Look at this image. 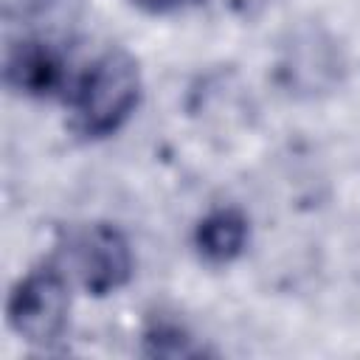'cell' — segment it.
I'll list each match as a JSON object with an SVG mask.
<instances>
[{
  "mask_svg": "<svg viewBox=\"0 0 360 360\" xmlns=\"http://www.w3.org/2000/svg\"><path fill=\"white\" fill-rule=\"evenodd\" d=\"M138 98V62L121 48L104 51L68 84L70 127L82 138H107L129 121Z\"/></svg>",
  "mask_w": 360,
  "mask_h": 360,
  "instance_id": "cell-1",
  "label": "cell"
},
{
  "mask_svg": "<svg viewBox=\"0 0 360 360\" xmlns=\"http://www.w3.org/2000/svg\"><path fill=\"white\" fill-rule=\"evenodd\" d=\"M70 312L68 273L56 264L31 270L8 295V323L28 343H53Z\"/></svg>",
  "mask_w": 360,
  "mask_h": 360,
  "instance_id": "cell-2",
  "label": "cell"
},
{
  "mask_svg": "<svg viewBox=\"0 0 360 360\" xmlns=\"http://www.w3.org/2000/svg\"><path fill=\"white\" fill-rule=\"evenodd\" d=\"M68 273L90 295H110L132 276V250L127 236L107 222L87 225L68 248Z\"/></svg>",
  "mask_w": 360,
  "mask_h": 360,
  "instance_id": "cell-3",
  "label": "cell"
},
{
  "mask_svg": "<svg viewBox=\"0 0 360 360\" xmlns=\"http://www.w3.org/2000/svg\"><path fill=\"white\" fill-rule=\"evenodd\" d=\"M65 56L45 39H20L6 51V84L28 98H48L62 93L68 82Z\"/></svg>",
  "mask_w": 360,
  "mask_h": 360,
  "instance_id": "cell-4",
  "label": "cell"
},
{
  "mask_svg": "<svg viewBox=\"0 0 360 360\" xmlns=\"http://www.w3.org/2000/svg\"><path fill=\"white\" fill-rule=\"evenodd\" d=\"M245 245H248V217L233 205L208 211L194 231V248L200 259H205L208 264L233 262L245 250Z\"/></svg>",
  "mask_w": 360,
  "mask_h": 360,
  "instance_id": "cell-5",
  "label": "cell"
},
{
  "mask_svg": "<svg viewBox=\"0 0 360 360\" xmlns=\"http://www.w3.org/2000/svg\"><path fill=\"white\" fill-rule=\"evenodd\" d=\"M143 340H146V352L160 354V357H188L200 352L191 346V338L174 323H155L143 335Z\"/></svg>",
  "mask_w": 360,
  "mask_h": 360,
  "instance_id": "cell-6",
  "label": "cell"
},
{
  "mask_svg": "<svg viewBox=\"0 0 360 360\" xmlns=\"http://www.w3.org/2000/svg\"><path fill=\"white\" fill-rule=\"evenodd\" d=\"M6 20H28L48 8L51 0H0Z\"/></svg>",
  "mask_w": 360,
  "mask_h": 360,
  "instance_id": "cell-7",
  "label": "cell"
},
{
  "mask_svg": "<svg viewBox=\"0 0 360 360\" xmlns=\"http://www.w3.org/2000/svg\"><path fill=\"white\" fill-rule=\"evenodd\" d=\"M129 3L146 14H177V11L200 6L202 0H129Z\"/></svg>",
  "mask_w": 360,
  "mask_h": 360,
  "instance_id": "cell-8",
  "label": "cell"
}]
</instances>
